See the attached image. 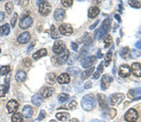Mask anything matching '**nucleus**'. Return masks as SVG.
Here are the masks:
<instances>
[{
	"instance_id": "31",
	"label": "nucleus",
	"mask_w": 141,
	"mask_h": 122,
	"mask_svg": "<svg viewBox=\"0 0 141 122\" xmlns=\"http://www.w3.org/2000/svg\"><path fill=\"white\" fill-rule=\"evenodd\" d=\"M112 60V51H109L106 55H105V67H108L109 64L111 63Z\"/></svg>"
},
{
	"instance_id": "3",
	"label": "nucleus",
	"mask_w": 141,
	"mask_h": 122,
	"mask_svg": "<svg viewBox=\"0 0 141 122\" xmlns=\"http://www.w3.org/2000/svg\"><path fill=\"white\" fill-rule=\"evenodd\" d=\"M124 118L127 122H135L138 118V112L134 108H131L126 112Z\"/></svg>"
},
{
	"instance_id": "38",
	"label": "nucleus",
	"mask_w": 141,
	"mask_h": 122,
	"mask_svg": "<svg viewBox=\"0 0 141 122\" xmlns=\"http://www.w3.org/2000/svg\"><path fill=\"white\" fill-rule=\"evenodd\" d=\"M77 57H78V56H77V55L72 54L70 56H69L68 60H67V63H68V64H70H70H73L75 60L77 59Z\"/></svg>"
},
{
	"instance_id": "11",
	"label": "nucleus",
	"mask_w": 141,
	"mask_h": 122,
	"mask_svg": "<svg viewBox=\"0 0 141 122\" xmlns=\"http://www.w3.org/2000/svg\"><path fill=\"white\" fill-rule=\"evenodd\" d=\"M96 56H90L88 57H86L84 60H82V66L83 68H90V66L94 64V63L96 62Z\"/></svg>"
},
{
	"instance_id": "6",
	"label": "nucleus",
	"mask_w": 141,
	"mask_h": 122,
	"mask_svg": "<svg viewBox=\"0 0 141 122\" xmlns=\"http://www.w3.org/2000/svg\"><path fill=\"white\" fill-rule=\"evenodd\" d=\"M66 50V45L62 41H57L54 43L53 46V52L57 55H61L63 52Z\"/></svg>"
},
{
	"instance_id": "5",
	"label": "nucleus",
	"mask_w": 141,
	"mask_h": 122,
	"mask_svg": "<svg viewBox=\"0 0 141 122\" xmlns=\"http://www.w3.org/2000/svg\"><path fill=\"white\" fill-rule=\"evenodd\" d=\"M124 98H125V96L122 93H115L109 97V103L112 105H117L123 101Z\"/></svg>"
},
{
	"instance_id": "42",
	"label": "nucleus",
	"mask_w": 141,
	"mask_h": 122,
	"mask_svg": "<svg viewBox=\"0 0 141 122\" xmlns=\"http://www.w3.org/2000/svg\"><path fill=\"white\" fill-rule=\"evenodd\" d=\"M61 3L64 7H70V6H72L73 1V0H61Z\"/></svg>"
},
{
	"instance_id": "57",
	"label": "nucleus",
	"mask_w": 141,
	"mask_h": 122,
	"mask_svg": "<svg viewBox=\"0 0 141 122\" xmlns=\"http://www.w3.org/2000/svg\"><path fill=\"white\" fill-rule=\"evenodd\" d=\"M115 18H116V19H117L119 22H121V19H120V15H117H117H115Z\"/></svg>"
},
{
	"instance_id": "23",
	"label": "nucleus",
	"mask_w": 141,
	"mask_h": 122,
	"mask_svg": "<svg viewBox=\"0 0 141 122\" xmlns=\"http://www.w3.org/2000/svg\"><path fill=\"white\" fill-rule=\"evenodd\" d=\"M32 103L35 105V106H40V105L41 104V103H43V98H41V96L40 94H35L34 96L32 97Z\"/></svg>"
},
{
	"instance_id": "41",
	"label": "nucleus",
	"mask_w": 141,
	"mask_h": 122,
	"mask_svg": "<svg viewBox=\"0 0 141 122\" xmlns=\"http://www.w3.org/2000/svg\"><path fill=\"white\" fill-rule=\"evenodd\" d=\"M8 88L6 87V86L2 85V86H0V97H4L6 95L7 91H8Z\"/></svg>"
},
{
	"instance_id": "32",
	"label": "nucleus",
	"mask_w": 141,
	"mask_h": 122,
	"mask_svg": "<svg viewBox=\"0 0 141 122\" xmlns=\"http://www.w3.org/2000/svg\"><path fill=\"white\" fill-rule=\"evenodd\" d=\"M57 80V76L55 73H49L46 76V82L48 84H53Z\"/></svg>"
},
{
	"instance_id": "34",
	"label": "nucleus",
	"mask_w": 141,
	"mask_h": 122,
	"mask_svg": "<svg viewBox=\"0 0 141 122\" xmlns=\"http://www.w3.org/2000/svg\"><path fill=\"white\" fill-rule=\"evenodd\" d=\"M135 95H141V87L135 88V89H131L130 91H129V96L130 97L135 96Z\"/></svg>"
},
{
	"instance_id": "52",
	"label": "nucleus",
	"mask_w": 141,
	"mask_h": 122,
	"mask_svg": "<svg viewBox=\"0 0 141 122\" xmlns=\"http://www.w3.org/2000/svg\"><path fill=\"white\" fill-rule=\"evenodd\" d=\"M4 18H5V13L2 12V11H0V22L3 21Z\"/></svg>"
},
{
	"instance_id": "39",
	"label": "nucleus",
	"mask_w": 141,
	"mask_h": 122,
	"mask_svg": "<svg viewBox=\"0 0 141 122\" xmlns=\"http://www.w3.org/2000/svg\"><path fill=\"white\" fill-rule=\"evenodd\" d=\"M52 34H51V36H52V38L53 39H55V40H58V39H59L60 38V33H58V32H57L56 31V28H55V26H52Z\"/></svg>"
},
{
	"instance_id": "37",
	"label": "nucleus",
	"mask_w": 141,
	"mask_h": 122,
	"mask_svg": "<svg viewBox=\"0 0 141 122\" xmlns=\"http://www.w3.org/2000/svg\"><path fill=\"white\" fill-rule=\"evenodd\" d=\"M129 5L133 8H135V9H139L141 7V3L140 1H135V0H131L129 1Z\"/></svg>"
},
{
	"instance_id": "16",
	"label": "nucleus",
	"mask_w": 141,
	"mask_h": 122,
	"mask_svg": "<svg viewBox=\"0 0 141 122\" xmlns=\"http://www.w3.org/2000/svg\"><path fill=\"white\" fill-rule=\"evenodd\" d=\"M54 18L56 21H62L65 18V11L62 9H57L54 12Z\"/></svg>"
},
{
	"instance_id": "28",
	"label": "nucleus",
	"mask_w": 141,
	"mask_h": 122,
	"mask_svg": "<svg viewBox=\"0 0 141 122\" xmlns=\"http://www.w3.org/2000/svg\"><path fill=\"white\" fill-rule=\"evenodd\" d=\"M67 71H68L70 75L76 76V75H78L80 73V69L77 68V67H70V68H68Z\"/></svg>"
},
{
	"instance_id": "20",
	"label": "nucleus",
	"mask_w": 141,
	"mask_h": 122,
	"mask_svg": "<svg viewBox=\"0 0 141 122\" xmlns=\"http://www.w3.org/2000/svg\"><path fill=\"white\" fill-rule=\"evenodd\" d=\"M54 91H55V90H54L53 87H50V86L45 87L41 90V96H43V98H49V97H51L52 95H53Z\"/></svg>"
},
{
	"instance_id": "44",
	"label": "nucleus",
	"mask_w": 141,
	"mask_h": 122,
	"mask_svg": "<svg viewBox=\"0 0 141 122\" xmlns=\"http://www.w3.org/2000/svg\"><path fill=\"white\" fill-rule=\"evenodd\" d=\"M17 17H18V15L15 14L14 16H13L12 19H11V26H12V27H15V25H16V22H17Z\"/></svg>"
},
{
	"instance_id": "36",
	"label": "nucleus",
	"mask_w": 141,
	"mask_h": 122,
	"mask_svg": "<svg viewBox=\"0 0 141 122\" xmlns=\"http://www.w3.org/2000/svg\"><path fill=\"white\" fill-rule=\"evenodd\" d=\"M5 9H6V11L8 14H11L12 12V9H13V3L12 2H8L5 6Z\"/></svg>"
},
{
	"instance_id": "61",
	"label": "nucleus",
	"mask_w": 141,
	"mask_h": 122,
	"mask_svg": "<svg viewBox=\"0 0 141 122\" xmlns=\"http://www.w3.org/2000/svg\"><path fill=\"white\" fill-rule=\"evenodd\" d=\"M49 122H58V121H56V120H51V121H49Z\"/></svg>"
},
{
	"instance_id": "40",
	"label": "nucleus",
	"mask_w": 141,
	"mask_h": 122,
	"mask_svg": "<svg viewBox=\"0 0 141 122\" xmlns=\"http://www.w3.org/2000/svg\"><path fill=\"white\" fill-rule=\"evenodd\" d=\"M112 41H113V39H112V37L110 36V35H107V36H106V38H105V48H106V47H108L109 45L111 44Z\"/></svg>"
},
{
	"instance_id": "35",
	"label": "nucleus",
	"mask_w": 141,
	"mask_h": 122,
	"mask_svg": "<svg viewBox=\"0 0 141 122\" xmlns=\"http://www.w3.org/2000/svg\"><path fill=\"white\" fill-rule=\"evenodd\" d=\"M10 71H11V68L9 66L1 67V69H0V75H2V76L3 75H7L10 72Z\"/></svg>"
},
{
	"instance_id": "9",
	"label": "nucleus",
	"mask_w": 141,
	"mask_h": 122,
	"mask_svg": "<svg viewBox=\"0 0 141 122\" xmlns=\"http://www.w3.org/2000/svg\"><path fill=\"white\" fill-rule=\"evenodd\" d=\"M59 32L64 36H70L73 33V27L69 24H62L59 26Z\"/></svg>"
},
{
	"instance_id": "59",
	"label": "nucleus",
	"mask_w": 141,
	"mask_h": 122,
	"mask_svg": "<svg viewBox=\"0 0 141 122\" xmlns=\"http://www.w3.org/2000/svg\"><path fill=\"white\" fill-rule=\"evenodd\" d=\"M98 57H99V58H102V57H103V55L101 54V52H100V51H99V55H98Z\"/></svg>"
},
{
	"instance_id": "47",
	"label": "nucleus",
	"mask_w": 141,
	"mask_h": 122,
	"mask_svg": "<svg viewBox=\"0 0 141 122\" xmlns=\"http://www.w3.org/2000/svg\"><path fill=\"white\" fill-rule=\"evenodd\" d=\"M88 55V51L87 50H82L81 51V53H80V55H79V57L80 58H82V57H86V56Z\"/></svg>"
},
{
	"instance_id": "25",
	"label": "nucleus",
	"mask_w": 141,
	"mask_h": 122,
	"mask_svg": "<svg viewBox=\"0 0 141 122\" xmlns=\"http://www.w3.org/2000/svg\"><path fill=\"white\" fill-rule=\"evenodd\" d=\"M46 55H47L46 49H41V50H39L38 52H36V53L33 55V59H35V60L40 59V58H41L43 56H46Z\"/></svg>"
},
{
	"instance_id": "53",
	"label": "nucleus",
	"mask_w": 141,
	"mask_h": 122,
	"mask_svg": "<svg viewBox=\"0 0 141 122\" xmlns=\"http://www.w3.org/2000/svg\"><path fill=\"white\" fill-rule=\"evenodd\" d=\"M100 74H101V73H99L98 71H96V72L94 73V75H93V78H94V79H98V78L100 77Z\"/></svg>"
},
{
	"instance_id": "17",
	"label": "nucleus",
	"mask_w": 141,
	"mask_h": 122,
	"mask_svg": "<svg viewBox=\"0 0 141 122\" xmlns=\"http://www.w3.org/2000/svg\"><path fill=\"white\" fill-rule=\"evenodd\" d=\"M69 55H70V52H69V50L66 49L61 55H60L59 56H58V58H57L58 62L59 63V64H65V63H67V60H68Z\"/></svg>"
},
{
	"instance_id": "50",
	"label": "nucleus",
	"mask_w": 141,
	"mask_h": 122,
	"mask_svg": "<svg viewBox=\"0 0 141 122\" xmlns=\"http://www.w3.org/2000/svg\"><path fill=\"white\" fill-rule=\"evenodd\" d=\"M91 86H92V83L90 81H88V82H87V83H86L85 88H86V89H88V88L91 87Z\"/></svg>"
},
{
	"instance_id": "13",
	"label": "nucleus",
	"mask_w": 141,
	"mask_h": 122,
	"mask_svg": "<svg viewBox=\"0 0 141 122\" xmlns=\"http://www.w3.org/2000/svg\"><path fill=\"white\" fill-rule=\"evenodd\" d=\"M131 71L137 77H141V64L138 62L133 63L131 67Z\"/></svg>"
},
{
	"instance_id": "15",
	"label": "nucleus",
	"mask_w": 141,
	"mask_h": 122,
	"mask_svg": "<svg viewBox=\"0 0 141 122\" xmlns=\"http://www.w3.org/2000/svg\"><path fill=\"white\" fill-rule=\"evenodd\" d=\"M17 41H19L20 43H23V44H25V43H27L28 41H30V33L27 32V31L22 33L21 35H19V36H18Z\"/></svg>"
},
{
	"instance_id": "56",
	"label": "nucleus",
	"mask_w": 141,
	"mask_h": 122,
	"mask_svg": "<svg viewBox=\"0 0 141 122\" xmlns=\"http://www.w3.org/2000/svg\"><path fill=\"white\" fill-rule=\"evenodd\" d=\"M33 46H34V43H32V44H31V45H30V46H29V47H28V50H27V52H28V53H29V52L31 51V50H32Z\"/></svg>"
},
{
	"instance_id": "58",
	"label": "nucleus",
	"mask_w": 141,
	"mask_h": 122,
	"mask_svg": "<svg viewBox=\"0 0 141 122\" xmlns=\"http://www.w3.org/2000/svg\"><path fill=\"white\" fill-rule=\"evenodd\" d=\"M70 122H80V121L77 118H73V119H70Z\"/></svg>"
},
{
	"instance_id": "26",
	"label": "nucleus",
	"mask_w": 141,
	"mask_h": 122,
	"mask_svg": "<svg viewBox=\"0 0 141 122\" xmlns=\"http://www.w3.org/2000/svg\"><path fill=\"white\" fill-rule=\"evenodd\" d=\"M11 32V28L8 24L4 25V26H0V36H5V35H9Z\"/></svg>"
},
{
	"instance_id": "30",
	"label": "nucleus",
	"mask_w": 141,
	"mask_h": 122,
	"mask_svg": "<svg viewBox=\"0 0 141 122\" xmlns=\"http://www.w3.org/2000/svg\"><path fill=\"white\" fill-rule=\"evenodd\" d=\"M129 53H130V49H129V47H123L120 52V56H121L123 59H126V58L128 57Z\"/></svg>"
},
{
	"instance_id": "4",
	"label": "nucleus",
	"mask_w": 141,
	"mask_h": 122,
	"mask_svg": "<svg viewBox=\"0 0 141 122\" xmlns=\"http://www.w3.org/2000/svg\"><path fill=\"white\" fill-rule=\"evenodd\" d=\"M51 9H52L51 5H50L49 2H47V1H43L40 4V6H39V11L43 16H47V15L51 12Z\"/></svg>"
},
{
	"instance_id": "10",
	"label": "nucleus",
	"mask_w": 141,
	"mask_h": 122,
	"mask_svg": "<svg viewBox=\"0 0 141 122\" xmlns=\"http://www.w3.org/2000/svg\"><path fill=\"white\" fill-rule=\"evenodd\" d=\"M32 18L30 16H25L20 21V27L23 28V29H26L32 25Z\"/></svg>"
},
{
	"instance_id": "18",
	"label": "nucleus",
	"mask_w": 141,
	"mask_h": 122,
	"mask_svg": "<svg viewBox=\"0 0 141 122\" xmlns=\"http://www.w3.org/2000/svg\"><path fill=\"white\" fill-rule=\"evenodd\" d=\"M57 80H58V82L59 84L63 85V84H69L70 83V75H69L68 73H62V74H60L59 76L57 78Z\"/></svg>"
},
{
	"instance_id": "14",
	"label": "nucleus",
	"mask_w": 141,
	"mask_h": 122,
	"mask_svg": "<svg viewBox=\"0 0 141 122\" xmlns=\"http://www.w3.org/2000/svg\"><path fill=\"white\" fill-rule=\"evenodd\" d=\"M22 114H23V116L26 118H29L32 116L33 115V108L30 106V105H25L23 107V111H22Z\"/></svg>"
},
{
	"instance_id": "45",
	"label": "nucleus",
	"mask_w": 141,
	"mask_h": 122,
	"mask_svg": "<svg viewBox=\"0 0 141 122\" xmlns=\"http://www.w3.org/2000/svg\"><path fill=\"white\" fill-rule=\"evenodd\" d=\"M77 106V103H76V101H73L72 103H70V104L68 105V107H69V109H74L75 107Z\"/></svg>"
},
{
	"instance_id": "8",
	"label": "nucleus",
	"mask_w": 141,
	"mask_h": 122,
	"mask_svg": "<svg viewBox=\"0 0 141 122\" xmlns=\"http://www.w3.org/2000/svg\"><path fill=\"white\" fill-rule=\"evenodd\" d=\"M112 81H113V78L111 76H109L107 74L104 75L103 78H102V84H101L102 90H106L109 87V86H110V84L112 83Z\"/></svg>"
},
{
	"instance_id": "54",
	"label": "nucleus",
	"mask_w": 141,
	"mask_h": 122,
	"mask_svg": "<svg viewBox=\"0 0 141 122\" xmlns=\"http://www.w3.org/2000/svg\"><path fill=\"white\" fill-rule=\"evenodd\" d=\"M135 47L138 48V49H141V40H140V41H138L137 43H135Z\"/></svg>"
},
{
	"instance_id": "1",
	"label": "nucleus",
	"mask_w": 141,
	"mask_h": 122,
	"mask_svg": "<svg viewBox=\"0 0 141 122\" xmlns=\"http://www.w3.org/2000/svg\"><path fill=\"white\" fill-rule=\"evenodd\" d=\"M96 105V98L92 94H88L83 97L81 101V106L85 111H90Z\"/></svg>"
},
{
	"instance_id": "7",
	"label": "nucleus",
	"mask_w": 141,
	"mask_h": 122,
	"mask_svg": "<svg viewBox=\"0 0 141 122\" xmlns=\"http://www.w3.org/2000/svg\"><path fill=\"white\" fill-rule=\"evenodd\" d=\"M18 108H19V103L15 100H11L7 104V109L10 114H15Z\"/></svg>"
},
{
	"instance_id": "43",
	"label": "nucleus",
	"mask_w": 141,
	"mask_h": 122,
	"mask_svg": "<svg viewBox=\"0 0 141 122\" xmlns=\"http://www.w3.org/2000/svg\"><path fill=\"white\" fill-rule=\"evenodd\" d=\"M45 116H46V113H45L44 110H41V112H40V114H39L38 120H39V121H41V120H43V118H45Z\"/></svg>"
},
{
	"instance_id": "48",
	"label": "nucleus",
	"mask_w": 141,
	"mask_h": 122,
	"mask_svg": "<svg viewBox=\"0 0 141 122\" xmlns=\"http://www.w3.org/2000/svg\"><path fill=\"white\" fill-rule=\"evenodd\" d=\"M103 71H104V64H103V62L102 63H100V65H99V67H98V72L99 73H102L103 72Z\"/></svg>"
},
{
	"instance_id": "55",
	"label": "nucleus",
	"mask_w": 141,
	"mask_h": 122,
	"mask_svg": "<svg viewBox=\"0 0 141 122\" xmlns=\"http://www.w3.org/2000/svg\"><path fill=\"white\" fill-rule=\"evenodd\" d=\"M98 23H99V20H98V21H96V22H95V23H94V24L92 25L91 26H90V29H93V28H95V26H96L97 25H98Z\"/></svg>"
},
{
	"instance_id": "29",
	"label": "nucleus",
	"mask_w": 141,
	"mask_h": 122,
	"mask_svg": "<svg viewBox=\"0 0 141 122\" xmlns=\"http://www.w3.org/2000/svg\"><path fill=\"white\" fill-rule=\"evenodd\" d=\"M23 116L19 113L13 114V116H11V121L12 122H23Z\"/></svg>"
},
{
	"instance_id": "27",
	"label": "nucleus",
	"mask_w": 141,
	"mask_h": 122,
	"mask_svg": "<svg viewBox=\"0 0 141 122\" xmlns=\"http://www.w3.org/2000/svg\"><path fill=\"white\" fill-rule=\"evenodd\" d=\"M93 71H94V68L93 67H91L90 69H88V70H87V71H84L83 72H82L81 74V79L82 80H86L88 79V77H90V75L93 73Z\"/></svg>"
},
{
	"instance_id": "49",
	"label": "nucleus",
	"mask_w": 141,
	"mask_h": 122,
	"mask_svg": "<svg viewBox=\"0 0 141 122\" xmlns=\"http://www.w3.org/2000/svg\"><path fill=\"white\" fill-rule=\"evenodd\" d=\"M70 46H72V48H73V51H77V50H78V44H77V43H75V42H72Z\"/></svg>"
},
{
	"instance_id": "22",
	"label": "nucleus",
	"mask_w": 141,
	"mask_h": 122,
	"mask_svg": "<svg viewBox=\"0 0 141 122\" xmlns=\"http://www.w3.org/2000/svg\"><path fill=\"white\" fill-rule=\"evenodd\" d=\"M26 78V73L23 71H18L15 74V79L18 82H23Z\"/></svg>"
},
{
	"instance_id": "51",
	"label": "nucleus",
	"mask_w": 141,
	"mask_h": 122,
	"mask_svg": "<svg viewBox=\"0 0 141 122\" xmlns=\"http://www.w3.org/2000/svg\"><path fill=\"white\" fill-rule=\"evenodd\" d=\"M23 62H26V63H25V65H26V67H29L30 65H31V61H30L29 59H27V58H26V59H23Z\"/></svg>"
},
{
	"instance_id": "12",
	"label": "nucleus",
	"mask_w": 141,
	"mask_h": 122,
	"mask_svg": "<svg viewBox=\"0 0 141 122\" xmlns=\"http://www.w3.org/2000/svg\"><path fill=\"white\" fill-rule=\"evenodd\" d=\"M119 74H120V76H121V77H123V78L128 77L129 75L131 74L130 67H129L128 65H126V64H124V65H122V66H120V71H119Z\"/></svg>"
},
{
	"instance_id": "33",
	"label": "nucleus",
	"mask_w": 141,
	"mask_h": 122,
	"mask_svg": "<svg viewBox=\"0 0 141 122\" xmlns=\"http://www.w3.org/2000/svg\"><path fill=\"white\" fill-rule=\"evenodd\" d=\"M58 101H59V103H65V101H66L67 100L69 99V95L66 94V93H61V94L58 95Z\"/></svg>"
},
{
	"instance_id": "2",
	"label": "nucleus",
	"mask_w": 141,
	"mask_h": 122,
	"mask_svg": "<svg viewBox=\"0 0 141 122\" xmlns=\"http://www.w3.org/2000/svg\"><path fill=\"white\" fill-rule=\"evenodd\" d=\"M110 26H111V22H110V20L105 19V21L103 22L102 27L100 28L99 31H97L96 32V33H98V35H97V39L101 40V38H102L104 35L106 34V33L109 31V29H110Z\"/></svg>"
},
{
	"instance_id": "19",
	"label": "nucleus",
	"mask_w": 141,
	"mask_h": 122,
	"mask_svg": "<svg viewBox=\"0 0 141 122\" xmlns=\"http://www.w3.org/2000/svg\"><path fill=\"white\" fill-rule=\"evenodd\" d=\"M98 101L99 104H100L102 109H106L107 108V103H106V98L104 94H99L98 95Z\"/></svg>"
},
{
	"instance_id": "60",
	"label": "nucleus",
	"mask_w": 141,
	"mask_h": 122,
	"mask_svg": "<svg viewBox=\"0 0 141 122\" xmlns=\"http://www.w3.org/2000/svg\"><path fill=\"white\" fill-rule=\"evenodd\" d=\"M90 122H100L99 120H97V119H93V120H91Z\"/></svg>"
},
{
	"instance_id": "24",
	"label": "nucleus",
	"mask_w": 141,
	"mask_h": 122,
	"mask_svg": "<svg viewBox=\"0 0 141 122\" xmlns=\"http://www.w3.org/2000/svg\"><path fill=\"white\" fill-rule=\"evenodd\" d=\"M56 118L60 121H66L69 118H70V114L67 112H60L56 115Z\"/></svg>"
},
{
	"instance_id": "21",
	"label": "nucleus",
	"mask_w": 141,
	"mask_h": 122,
	"mask_svg": "<svg viewBox=\"0 0 141 122\" xmlns=\"http://www.w3.org/2000/svg\"><path fill=\"white\" fill-rule=\"evenodd\" d=\"M99 12H100V9L98 7H91L88 11V18H90V19L95 18L99 14Z\"/></svg>"
},
{
	"instance_id": "46",
	"label": "nucleus",
	"mask_w": 141,
	"mask_h": 122,
	"mask_svg": "<svg viewBox=\"0 0 141 122\" xmlns=\"http://www.w3.org/2000/svg\"><path fill=\"white\" fill-rule=\"evenodd\" d=\"M140 56V53H139L137 50H133L132 51V57H137V56Z\"/></svg>"
}]
</instances>
